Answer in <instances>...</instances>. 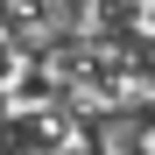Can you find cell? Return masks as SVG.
Instances as JSON below:
<instances>
[{
	"label": "cell",
	"instance_id": "1",
	"mask_svg": "<svg viewBox=\"0 0 155 155\" xmlns=\"http://www.w3.org/2000/svg\"><path fill=\"white\" fill-rule=\"evenodd\" d=\"M99 148H106V155H134V148H141V127L127 120V113H106V127H99Z\"/></svg>",
	"mask_w": 155,
	"mask_h": 155
},
{
	"label": "cell",
	"instance_id": "2",
	"mask_svg": "<svg viewBox=\"0 0 155 155\" xmlns=\"http://www.w3.org/2000/svg\"><path fill=\"white\" fill-rule=\"evenodd\" d=\"M127 28H134V35H155V0H134V14H127Z\"/></svg>",
	"mask_w": 155,
	"mask_h": 155
},
{
	"label": "cell",
	"instance_id": "3",
	"mask_svg": "<svg viewBox=\"0 0 155 155\" xmlns=\"http://www.w3.org/2000/svg\"><path fill=\"white\" fill-rule=\"evenodd\" d=\"M141 155H155V127H141Z\"/></svg>",
	"mask_w": 155,
	"mask_h": 155
}]
</instances>
